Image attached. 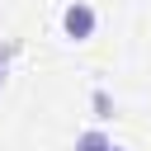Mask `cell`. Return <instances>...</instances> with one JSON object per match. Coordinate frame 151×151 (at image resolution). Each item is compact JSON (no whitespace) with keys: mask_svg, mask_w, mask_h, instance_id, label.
<instances>
[{"mask_svg":"<svg viewBox=\"0 0 151 151\" xmlns=\"http://www.w3.org/2000/svg\"><path fill=\"white\" fill-rule=\"evenodd\" d=\"M61 28H66V38H76V42H85V38L94 33V9H90L85 0H76V5H66V9H61Z\"/></svg>","mask_w":151,"mask_h":151,"instance_id":"6da1fadb","label":"cell"},{"mask_svg":"<svg viewBox=\"0 0 151 151\" xmlns=\"http://www.w3.org/2000/svg\"><path fill=\"white\" fill-rule=\"evenodd\" d=\"M109 146H113V142H109L104 132H80V137H76V151H109Z\"/></svg>","mask_w":151,"mask_h":151,"instance_id":"7a4b0ae2","label":"cell"},{"mask_svg":"<svg viewBox=\"0 0 151 151\" xmlns=\"http://www.w3.org/2000/svg\"><path fill=\"white\" fill-rule=\"evenodd\" d=\"M94 113H99V118H109V113H113V99H109V90H94Z\"/></svg>","mask_w":151,"mask_h":151,"instance_id":"3957f363","label":"cell"},{"mask_svg":"<svg viewBox=\"0 0 151 151\" xmlns=\"http://www.w3.org/2000/svg\"><path fill=\"white\" fill-rule=\"evenodd\" d=\"M0 85H5V57H0Z\"/></svg>","mask_w":151,"mask_h":151,"instance_id":"277c9868","label":"cell"},{"mask_svg":"<svg viewBox=\"0 0 151 151\" xmlns=\"http://www.w3.org/2000/svg\"><path fill=\"white\" fill-rule=\"evenodd\" d=\"M109 151H123V146H109Z\"/></svg>","mask_w":151,"mask_h":151,"instance_id":"5b68a950","label":"cell"}]
</instances>
